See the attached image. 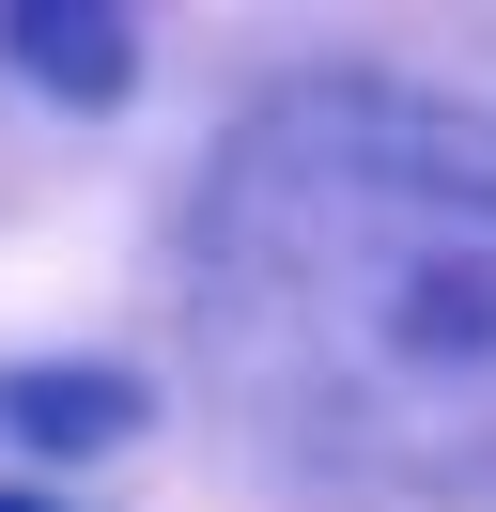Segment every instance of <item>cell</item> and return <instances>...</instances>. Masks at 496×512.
Masks as SVG:
<instances>
[{
    "label": "cell",
    "mask_w": 496,
    "mask_h": 512,
    "mask_svg": "<svg viewBox=\"0 0 496 512\" xmlns=\"http://www.w3.org/2000/svg\"><path fill=\"white\" fill-rule=\"evenodd\" d=\"M186 357L326 497L496 481V109L310 63L186 187Z\"/></svg>",
    "instance_id": "1"
},
{
    "label": "cell",
    "mask_w": 496,
    "mask_h": 512,
    "mask_svg": "<svg viewBox=\"0 0 496 512\" xmlns=\"http://www.w3.org/2000/svg\"><path fill=\"white\" fill-rule=\"evenodd\" d=\"M0 78H31L47 109H124L140 94V16H109V0H0Z\"/></svg>",
    "instance_id": "2"
},
{
    "label": "cell",
    "mask_w": 496,
    "mask_h": 512,
    "mask_svg": "<svg viewBox=\"0 0 496 512\" xmlns=\"http://www.w3.org/2000/svg\"><path fill=\"white\" fill-rule=\"evenodd\" d=\"M140 419H155V388L124 373V357H16V373H0V450H47V466L124 450Z\"/></svg>",
    "instance_id": "3"
},
{
    "label": "cell",
    "mask_w": 496,
    "mask_h": 512,
    "mask_svg": "<svg viewBox=\"0 0 496 512\" xmlns=\"http://www.w3.org/2000/svg\"><path fill=\"white\" fill-rule=\"evenodd\" d=\"M0 512H62V497H31V481H0Z\"/></svg>",
    "instance_id": "4"
}]
</instances>
